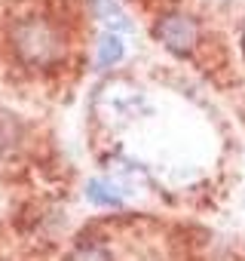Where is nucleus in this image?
<instances>
[{
  "instance_id": "7ed1b4c3",
  "label": "nucleus",
  "mask_w": 245,
  "mask_h": 261,
  "mask_svg": "<svg viewBox=\"0 0 245 261\" xmlns=\"http://www.w3.org/2000/svg\"><path fill=\"white\" fill-rule=\"evenodd\" d=\"M86 200L95 203V206H104V209H119L122 206V197L116 194V188L104 178H92L86 181Z\"/></svg>"
},
{
  "instance_id": "f03ea898",
  "label": "nucleus",
  "mask_w": 245,
  "mask_h": 261,
  "mask_svg": "<svg viewBox=\"0 0 245 261\" xmlns=\"http://www.w3.org/2000/svg\"><path fill=\"white\" fill-rule=\"evenodd\" d=\"M157 37L166 43V49L178 53V56H187L199 37V28L190 16H166L160 25H157Z\"/></svg>"
},
{
  "instance_id": "20e7f679",
  "label": "nucleus",
  "mask_w": 245,
  "mask_h": 261,
  "mask_svg": "<svg viewBox=\"0 0 245 261\" xmlns=\"http://www.w3.org/2000/svg\"><path fill=\"white\" fill-rule=\"evenodd\" d=\"M92 10H95V16H98L104 25H110V28H116V31H132L129 16L122 13V7L116 4V0H92Z\"/></svg>"
},
{
  "instance_id": "423d86ee",
  "label": "nucleus",
  "mask_w": 245,
  "mask_h": 261,
  "mask_svg": "<svg viewBox=\"0 0 245 261\" xmlns=\"http://www.w3.org/2000/svg\"><path fill=\"white\" fill-rule=\"evenodd\" d=\"M71 261H113V258H110V252L101 249V246H80V249L71 255Z\"/></svg>"
},
{
  "instance_id": "f257e3e1",
  "label": "nucleus",
  "mask_w": 245,
  "mask_h": 261,
  "mask_svg": "<svg viewBox=\"0 0 245 261\" xmlns=\"http://www.w3.org/2000/svg\"><path fill=\"white\" fill-rule=\"evenodd\" d=\"M13 43H16V53L28 65H37V68L55 65L65 56V40H62L58 28L49 25L46 19H25V22H19L16 31H13Z\"/></svg>"
},
{
  "instance_id": "39448f33",
  "label": "nucleus",
  "mask_w": 245,
  "mask_h": 261,
  "mask_svg": "<svg viewBox=\"0 0 245 261\" xmlns=\"http://www.w3.org/2000/svg\"><path fill=\"white\" fill-rule=\"evenodd\" d=\"M122 56H126V43L119 40V34L110 31V34H104L98 40V71H107V68L119 65Z\"/></svg>"
}]
</instances>
